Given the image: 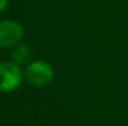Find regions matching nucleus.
Instances as JSON below:
<instances>
[{"label":"nucleus","mask_w":128,"mask_h":126,"mask_svg":"<svg viewBox=\"0 0 128 126\" xmlns=\"http://www.w3.org/2000/svg\"><path fill=\"white\" fill-rule=\"evenodd\" d=\"M22 82V72L16 62L0 63V91H12Z\"/></svg>","instance_id":"f257e3e1"},{"label":"nucleus","mask_w":128,"mask_h":126,"mask_svg":"<svg viewBox=\"0 0 128 126\" xmlns=\"http://www.w3.org/2000/svg\"><path fill=\"white\" fill-rule=\"evenodd\" d=\"M30 48L26 44H18L14 49H12V58L14 62H16L18 64H22L26 63L30 58Z\"/></svg>","instance_id":"20e7f679"},{"label":"nucleus","mask_w":128,"mask_h":126,"mask_svg":"<svg viewBox=\"0 0 128 126\" xmlns=\"http://www.w3.org/2000/svg\"><path fill=\"white\" fill-rule=\"evenodd\" d=\"M25 78L31 85L45 86L51 83L54 78V69L44 61H35L28 66L25 71Z\"/></svg>","instance_id":"f03ea898"},{"label":"nucleus","mask_w":128,"mask_h":126,"mask_svg":"<svg viewBox=\"0 0 128 126\" xmlns=\"http://www.w3.org/2000/svg\"><path fill=\"white\" fill-rule=\"evenodd\" d=\"M8 5V0H0V11H2Z\"/></svg>","instance_id":"39448f33"},{"label":"nucleus","mask_w":128,"mask_h":126,"mask_svg":"<svg viewBox=\"0 0 128 126\" xmlns=\"http://www.w3.org/2000/svg\"><path fill=\"white\" fill-rule=\"evenodd\" d=\"M24 36L22 26L11 20L0 21V47L8 48L15 46Z\"/></svg>","instance_id":"7ed1b4c3"}]
</instances>
